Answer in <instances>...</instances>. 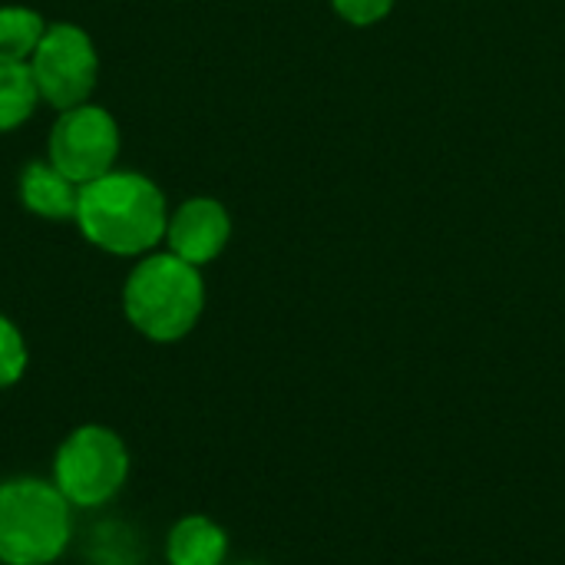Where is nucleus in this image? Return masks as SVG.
Listing matches in <instances>:
<instances>
[{"mask_svg": "<svg viewBox=\"0 0 565 565\" xmlns=\"http://www.w3.org/2000/svg\"><path fill=\"white\" fill-rule=\"evenodd\" d=\"M76 222L83 235L113 255H142L166 238V199L139 172H106L79 185Z\"/></svg>", "mask_w": 565, "mask_h": 565, "instance_id": "obj_1", "label": "nucleus"}, {"mask_svg": "<svg viewBox=\"0 0 565 565\" xmlns=\"http://www.w3.org/2000/svg\"><path fill=\"white\" fill-rule=\"evenodd\" d=\"M122 308L129 324L146 334L149 341L169 344L185 338L205 308V285L195 265L182 262L179 255H149L142 258L126 288Z\"/></svg>", "mask_w": 565, "mask_h": 565, "instance_id": "obj_2", "label": "nucleus"}, {"mask_svg": "<svg viewBox=\"0 0 565 565\" xmlns=\"http://www.w3.org/2000/svg\"><path fill=\"white\" fill-rule=\"evenodd\" d=\"M73 540V507L56 483L17 477L0 483V563L50 565Z\"/></svg>", "mask_w": 565, "mask_h": 565, "instance_id": "obj_3", "label": "nucleus"}, {"mask_svg": "<svg viewBox=\"0 0 565 565\" xmlns=\"http://www.w3.org/2000/svg\"><path fill=\"white\" fill-rule=\"evenodd\" d=\"M129 477V450L109 427H76L53 457V483L76 510H96L119 497Z\"/></svg>", "mask_w": 565, "mask_h": 565, "instance_id": "obj_4", "label": "nucleus"}, {"mask_svg": "<svg viewBox=\"0 0 565 565\" xmlns=\"http://www.w3.org/2000/svg\"><path fill=\"white\" fill-rule=\"evenodd\" d=\"M30 70L40 86V99H46L63 113L89 99L96 86L99 60L86 30L73 23H53L46 26L36 53L30 56Z\"/></svg>", "mask_w": 565, "mask_h": 565, "instance_id": "obj_5", "label": "nucleus"}, {"mask_svg": "<svg viewBox=\"0 0 565 565\" xmlns=\"http://www.w3.org/2000/svg\"><path fill=\"white\" fill-rule=\"evenodd\" d=\"M119 156L116 119L103 106H73L63 109L50 132V162L70 175L76 185H86L106 172Z\"/></svg>", "mask_w": 565, "mask_h": 565, "instance_id": "obj_6", "label": "nucleus"}, {"mask_svg": "<svg viewBox=\"0 0 565 565\" xmlns=\"http://www.w3.org/2000/svg\"><path fill=\"white\" fill-rule=\"evenodd\" d=\"M232 222L215 199H189L166 225L169 252L189 265H209L228 245Z\"/></svg>", "mask_w": 565, "mask_h": 565, "instance_id": "obj_7", "label": "nucleus"}, {"mask_svg": "<svg viewBox=\"0 0 565 565\" xmlns=\"http://www.w3.org/2000/svg\"><path fill=\"white\" fill-rule=\"evenodd\" d=\"M20 199L40 218L70 222L79 209V185L53 162H30L20 175Z\"/></svg>", "mask_w": 565, "mask_h": 565, "instance_id": "obj_8", "label": "nucleus"}, {"mask_svg": "<svg viewBox=\"0 0 565 565\" xmlns=\"http://www.w3.org/2000/svg\"><path fill=\"white\" fill-rule=\"evenodd\" d=\"M228 553V536L209 516H182L166 540L169 565H222Z\"/></svg>", "mask_w": 565, "mask_h": 565, "instance_id": "obj_9", "label": "nucleus"}, {"mask_svg": "<svg viewBox=\"0 0 565 565\" xmlns=\"http://www.w3.org/2000/svg\"><path fill=\"white\" fill-rule=\"evenodd\" d=\"M40 103V86L30 63H0V132L17 129L33 116Z\"/></svg>", "mask_w": 565, "mask_h": 565, "instance_id": "obj_10", "label": "nucleus"}, {"mask_svg": "<svg viewBox=\"0 0 565 565\" xmlns=\"http://www.w3.org/2000/svg\"><path fill=\"white\" fill-rule=\"evenodd\" d=\"M46 23L36 10L26 7H0V63H30Z\"/></svg>", "mask_w": 565, "mask_h": 565, "instance_id": "obj_11", "label": "nucleus"}, {"mask_svg": "<svg viewBox=\"0 0 565 565\" xmlns=\"http://www.w3.org/2000/svg\"><path fill=\"white\" fill-rule=\"evenodd\" d=\"M26 371V344L23 334L0 315V391L13 387Z\"/></svg>", "mask_w": 565, "mask_h": 565, "instance_id": "obj_12", "label": "nucleus"}, {"mask_svg": "<svg viewBox=\"0 0 565 565\" xmlns=\"http://www.w3.org/2000/svg\"><path fill=\"white\" fill-rule=\"evenodd\" d=\"M391 7H394V0H334V10L354 26L377 23L381 17H387Z\"/></svg>", "mask_w": 565, "mask_h": 565, "instance_id": "obj_13", "label": "nucleus"}]
</instances>
